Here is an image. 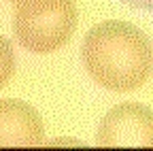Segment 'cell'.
Instances as JSON below:
<instances>
[{"mask_svg": "<svg viewBox=\"0 0 153 151\" xmlns=\"http://www.w3.org/2000/svg\"><path fill=\"white\" fill-rule=\"evenodd\" d=\"M100 147H153V111L138 102L113 106L100 121Z\"/></svg>", "mask_w": 153, "mask_h": 151, "instance_id": "3957f363", "label": "cell"}, {"mask_svg": "<svg viewBox=\"0 0 153 151\" xmlns=\"http://www.w3.org/2000/svg\"><path fill=\"white\" fill-rule=\"evenodd\" d=\"M51 145H81L79 141H70V138H60V141H53Z\"/></svg>", "mask_w": 153, "mask_h": 151, "instance_id": "ba28073f", "label": "cell"}, {"mask_svg": "<svg viewBox=\"0 0 153 151\" xmlns=\"http://www.w3.org/2000/svg\"><path fill=\"white\" fill-rule=\"evenodd\" d=\"M43 121L24 100H0V147H38L45 143Z\"/></svg>", "mask_w": 153, "mask_h": 151, "instance_id": "277c9868", "label": "cell"}, {"mask_svg": "<svg viewBox=\"0 0 153 151\" xmlns=\"http://www.w3.org/2000/svg\"><path fill=\"white\" fill-rule=\"evenodd\" d=\"M81 58L89 77L111 91L138 89L153 72V45L128 22L108 19L89 28Z\"/></svg>", "mask_w": 153, "mask_h": 151, "instance_id": "6da1fadb", "label": "cell"}, {"mask_svg": "<svg viewBox=\"0 0 153 151\" xmlns=\"http://www.w3.org/2000/svg\"><path fill=\"white\" fill-rule=\"evenodd\" d=\"M9 2H13V7H30V4H38V2H45V0H9Z\"/></svg>", "mask_w": 153, "mask_h": 151, "instance_id": "52a82bcc", "label": "cell"}, {"mask_svg": "<svg viewBox=\"0 0 153 151\" xmlns=\"http://www.w3.org/2000/svg\"><path fill=\"white\" fill-rule=\"evenodd\" d=\"M15 72V51L9 39L0 34V89H2Z\"/></svg>", "mask_w": 153, "mask_h": 151, "instance_id": "5b68a950", "label": "cell"}, {"mask_svg": "<svg viewBox=\"0 0 153 151\" xmlns=\"http://www.w3.org/2000/svg\"><path fill=\"white\" fill-rule=\"evenodd\" d=\"M74 26V0H45L30 7H17L13 15V30L19 45L34 53H49L66 45Z\"/></svg>", "mask_w": 153, "mask_h": 151, "instance_id": "7a4b0ae2", "label": "cell"}, {"mask_svg": "<svg viewBox=\"0 0 153 151\" xmlns=\"http://www.w3.org/2000/svg\"><path fill=\"white\" fill-rule=\"evenodd\" d=\"M121 2L134 7V9H140V11H153V0H121Z\"/></svg>", "mask_w": 153, "mask_h": 151, "instance_id": "8992f818", "label": "cell"}]
</instances>
